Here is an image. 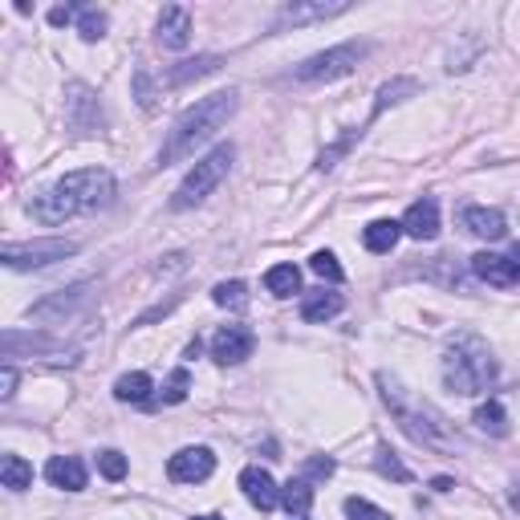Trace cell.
Here are the masks:
<instances>
[{"instance_id": "6da1fadb", "label": "cell", "mask_w": 520, "mask_h": 520, "mask_svg": "<svg viewBox=\"0 0 520 520\" xmlns=\"http://www.w3.org/2000/svg\"><path fill=\"white\" fill-rule=\"evenodd\" d=\"M115 199V179L106 171H69L65 179H57L49 192H41L33 199L29 212L37 215L41 224H62L69 215L82 212H98Z\"/></svg>"}, {"instance_id": "7a4b0ae2", "label": "cell", "mask_w": 520, "mask_h": 520, "mask_svg": "<svg viewBox=\"0 0 520 520\" xmlns=\"http://www.w3.org/2000/svg\"><path fill=\"white\" fill-rule=\"evenodd\" d=\"M232 115H236V94H232V90H220V94L199 98L195 106H187L184 115L175 118V126H171L167 143H163V151H159V163H163V167H171V163L192 159L195 146H204Z\"/></svg>"}, {"instance_id": "3957f363", "label": "cell", "mask_w": 520, "mask_h": 520, "mask_svg": "<svg viewBox=\"0 0 520 520\" xmlns=\"http://www.w3.org/2000/svg\"><path fill=\"white\" fill-rule=\"evenodd\" d=\"M378 386H383L386 406L395 411V419L403 423V431L411 439H419V444H427V447H452L455 444L452 423H447V415L439 411V406H431L427 398L411 395V390L403 383H395L390 375H378Z\"/></svg>"}, {"instance_id": "277c9868", "label": "cell", "mask_w": 520, "mask_h": 520, "mask_svg": "<svg viewBox=\"0 0 520 520\" xmlns=\"http://www.w3.org/2000/svg\"><path fill=\"white\" fill-rule=\"evenodd\" d=\"M444 383L455 395H484V390H492V383H496V358H492V350L475 334L452 337V345L444 354Z\"/></svg>"}, {"instance_id": "5b68a950", "label": "cell", "mask_w": 520, "mask_h": 520, "mask_svg": "<svg viewBox=\"0 0 520 520\" xmlns=\"http://www.w3.org/2000/svg\"><path fill=\"white\" fill-rule=\"evenodd\" d=\"M232 159H236V146H232V143H224V146H215L212 155H204V159H199L195 167L184 175V184H179V192H175V199H171V207H175V212H184V207L204 204V199L212 195L224 179H228Z\"/></svg>"}, {"instance_id": "8992f818", "label": "cell", "mask_w": 520, "mask_h": 520, "mask_svg": "<svg viewBox=\"0 0 520 520\" xmlns=\"http://www.w3.org/2000/svg\"><path fill=\"white\" fill-rule=\"evenodd\" d=\"M362 57H366V45H358V41L337 45V49H325V54L309 57V62L297 69V82H334V77L354 74Z\"/></svg>"}, {"instance_id": "52a82bcc", "label": "cell", "mask_w": 520, "mask_h": 520, "mask_svg": "<svg viewBox=\"0 0 520 520\" xmlns=\"http://www.w3.org/2000/svg\"><path fill=\"white\" fill-rule=\"evenodd\" d=\"M74 253H77L74 240L49 236V240H29V245H5L0 260H5L8 268H45V265H54V260H65Z\"/></svg>"}, {"instance_id": "ba28073f", "label": "cell", "mask_w": 520, "mask_h": 520, "mask_svg": "<svg viewBox=\"0 0 520 520\" xmlns=\"http://www.w3.org/2000/svg\"><path fill=\"white\" fill-rule=\"evenodd\" d=\"M253 350H256V337H253V329H245V325H224L220 334L212 337V358L220 362V366H236V362L253 358Z\"/></svg>"}, {"instance_id": "9c48e42d", "label": "cell", "mask_w": 520, "mask_h": 520, "mask_svg": "<svg viewBox=\"0 0 520 520\" xmlns=\"http://www.w3.org/2000/svg\"><path fill=\"white\" fill-rule=\"evenodd\" d=\"M212 472H215V455L207 452V447H184V452H175L167 464V475L175 484H199Z\"/></svg>"}, {"instance_id": "30bf717a", "label": "cell", "mask_w": 520, "mask_h": 520, "mask_svg": "<svg viewBox=\"0 0 520 520\" xmlns=\"http://www.w3.org/2000/svg\"><path fill=\"white\" fill-rule=\"evenodd\" d=\"M240 488H245L248 505L260 508V513H273V508L281 505V488L273 484V475H268L265 467H245V472H240Z\"/></svg>"}, {"instance_id": "8fae6325", "label": "cell", "mask_w": 520, "mask_h": 520, "mask_svg": "<svg viewBox=\"0 0 520 520\" xmlns=\"http://www.w3.org/2000/svg\"><path fill=\"white\" fill-rule=\"evenodd\" d=\"M350 13V5L345 0H334V5H325V0H317V5H285L281 16H276V29H297V25H314V21H329V16H342Z\"/></svg>"}, {"instance_id": "7c38bea8", "label": "cell", "mask_w": 520, "mask_h": 520, "mask_svg": "<svg viewBox=\"0 0 520 520\" xmlns=\"http://www.w3.org/2000/svg\"><path fill=\"white\" fill-rule=\"evenodd\" d=\"M159 41L167 49H187V41H192V13L184 5H167L159 13Z\"/></svg>"}, {"instance_id": "4fadbf2b", "label": "cell", "mask_w": 520, "mask_h": 520, "mask_svg": "<svg viewBox=\"0 0 520 520\" xmlns=\"http://www.w3.org/2000/svg\"><path fill=\"white\" fill-rule=\"evenodd\" d=\"M403 232L406 236H415V240H435L439 236V204L435 199H419V204L406 207Z\"/></svg>"}, {"instance_id": "5bb4252c", "label": "cell", "mask_w": 520, "mask_h": 520, "mask_svg": "<svg viewBox=\"0 0 520 520\" xmlns=\"http://www.w3.org/2000/svg\"><path fill=\"white\" fill-rule=\"evenodd\" d=\"M472 273L480 276V281L496 285V289H513V285L520 281L516 268H513V260H508V256H496V253H475V256H472Z\"/></svg>"}, {"instance_id": "9a60e30c", "label": "cell", "mask_w": 520, "mask_h": 520, "mask_svg": "<svg viewBox=\"0 0 520 520\" xmlns=\"http://www.w3.org/2000/svg\"><path fill=\"white\" fill-rule=\"evenodd\" d=\"M45 475L54 488H65V492H82L85 488V467L77 455H54L45 464Z\"/></svg>"}, {"instance_id": "2e32d148", "label": "cell", "mask_w": 520, "mask_h": 520, "mask_svg": "<svg viewBox=\"0 0 520 520\" xmlns=\"http://www.w3.org/2000/svg\"><path fill=\"white\" fill-rule=\"evenodd\" d=\"M464 228L480 240H500L508 232V224H505V212H496V207H467Z\"/></svg>"}, {"instance_id": "e0dca14e", "label": "cell", "mask_w": 520, "mask_h": 520, "mask_svg": "<svg viewBox=\"0 0 520 520\" xmlns=\"http://www.w3.org/2000/svg\"><path fill=\"white\" fill-rule=\"evenodd\" d=\"M337 314H342V297H337V293L314 289L301 297V317H305V322H329V317H337Z\"/></svg>"}, {"instance_id": "ac0fdd59", "label": "cell", "mask_w": 520, "mask_h": 520, "mask_svg": "<svg viewBox=\"0 0 520 520\" xmlns=\"http://www.w3.org/2000/svg\"><path fill=\"white\" fill-rule=\"evenodd\" d=\"M281 505H285V513H289L293 520H305L309 516V508H314V484L301 475V480H289L281 488Z\"/></svg>"}, {"instance_id": "d6986e66", "label": "cell", "mask_w": 520, "mask_h": 520, "mask_svg": "<svg viewBox=\"0 0 520 520\" xmlns=\"http://www.w3.org/2000/svg\"><path fill=\"white\" fill-rule=\"evenodd\" d=\"M398 236H403V224L375 220V224H366V232H362V245H366L370 253H390V248L398 245Z\"/></svg>"}, {"instance_id": "ffe728a7", "label": "cell", "mask_w": 520, "mask_h": 520, "mask_svg": "<svg viewBox=\"0 0 520 520\" xmlns=\"http://www.w3.org/2000/svg\"><path fill=\"white\" fill-rule=\"evenodd\" d=\"M265 289L273 293V297H293V293H301V273L297 265H273L265 273Z\"/></svg>"}, {"instance_id": "44dd1931", "label": "cell", "mask_w": 520, "mask_h": 520, "mask_svg": "<svg viewBox=\"0 0 520 520\" xmlns=\"http://www.w3.org/2000/svg\"><path fill=\"white\" fill-rule=\"evenodd\" d=\"M151 390H155L151 375L135 370V375H123L115 383V398H118V403H146V398H151Z\"/></svg>"}, {"instance_id": "7402d4cb", "label": "cell", "mask_w": 520, "mask_h": 520, "mask_svg": "<svg viewBox=\"0 0 520 520\" xmlns=\"http://www.w3.org/2000/svg\"><path fill=\"white\" fill-rule=\"evenodd\" d=\"M475 427H480L484 435L505 439V435H508V415H505V406H500L496 398H488V403L475 411Z\"/></svg>"}, {"instance_id": "603a6c76", "label": "cell", "mask_w": 520, "mask_h": 520, "mask_svg": "<svg viewBox=\"0 0 520 520\" xmlns=\"http://www.w3.org/2000/svg\"><path fill=\"white\" fill-rule=\"evenodd\" d=\"M90 297V285H77V289H65V297H54V301H41L33 314L37 317H57V314H69L74 305H82V301Z\"/></svg>"}, {"instance_id": "cb8c5ba5", "label": "cell", "mask_w": 520, "mask_h": 520, "mask_svg": "<svg viewBox=\"0 0 520 520\" xmlns=\"http://www.w3.org/2000/svg\"><path fill=\"white\" fill-rule=\"evenodd\" d=\"M0 480H5V488L25 492L33 484V467L25 464L21 455H5V464H0Z\"/></svg>"}, {"instance_id": "d4e9b609", "label": "cell", "mask_w": 520, "mask_h": 520, "mask_svg": "<svg viewBox=\"0 0 520 520\" xmlns=\"http://www.w3.org/2000/svg\"><path fill=\"white\" fill-rule=\"evenodd\" d=\"M406 94H419V82L415 77H395V82H386L383 90H378V102H375V115H383L386 106H395V102H403Z\"/></svg>"}, {"instance_id": "484cf974", "label": "cell", "mask_w": 520, "mask_h": 520, "mask_svg": "<svg viewBox=\"0 0 520 520\" xmlns=\"http://www.w3.org/2000/svg\"><path fill=\"white\" fill-rule=\"evenodd\" d=\"M215 65H220V57H195V62H184V69H171L167 74V85H184V82H192V77H204V74H212Z\"/></svg>"}, {"instance_id": "4316f807", "label": "cell", "mask_w": 520, "mask_h": 520, "mask_svg": "<svg viewBox=\"0 0 520 520\" xmlns=\"http://www.w3.org/2000/svg\"><path fill=\"white\" fill-rule=\"evenodd\" d=\"M212 301L215 305H224V309H240L248 301V289L240 281H224V285H215L212 289Z\"/></svg>"}, {"instance_id": "83f0119b", "label": "cell", "mask_w": 520, "mask_h": 520, "mask_svg": "<svg viewBox=\"0 0 520 520\" xmlns=\"http://www.w3.org/2000/svg\"><path fill=\"white\" fill-rule=\"evenodd\" d=\"M309 268H314V273L322 276V281H329V285H342V281H345V273H342V265H337L334 253H314Z\"/></svg>"}, {"instance_id": "f1b7e54d", "label": "cell", "mask_w": 520, "mask_h": 520, "mask_svg": "<svg viewBox=\"0 0 520 520\" xmlns=\"http://www.w3.org/2000/svg\"><path fill=\"white\" fill-rule=\"evenodd\" d=\"M77 33H82L85 41L106 37V13H98V8H85V13L77 16Z\"/></svg>"}, {"instance_id": "f546056e", "label": "cell", "mask_w": 520, "mask_h": 520, "mask_svg": "<svg viewBox=\"0 0 520 520\" xmlns=\"http://www.w3.org/2000/svg\"><path fill=\"white\" fill-rule=\"evenodd\" d=\"M378 472L390 475V480H398V484H411V467L398 464V455L390 452V447H378Z\"/></svg>"}, {"instance_id": "4dcf8cb0", "label": "cell", "mask_w": 520, "mask_h": 520, "mask_svg": "<svg viewBox=\"0 0 520 520\" xmlns=\"http://www.w3.org/2000/svg\"><path fill=\"white\" fill-rule=\"evenodd\" d=\"M187 386H192V375H187L184 366L171 370L167 386H163V403H184V398H187Z\"/></svg>"}, {"instance_id": "1f68e13d", "label": "cell", "mask_w": 520, "mask_h": 520, "mask_svg": "<svg viewBox=\"0 0 520 520\" xmlns=\"http://www.w3.org/2000/svg\"><path fill=\"white\" fill-rule=\"evenodd\" d=\"M345 516H350V520H390V513L375 508L370 500H362V496H350V500H345Z\"/></svg>"}, {"instance_id": "d6a6232c", "label": "cell", "mask_w": 520, "mask_h": 520, "mask_svg": "<svg viewBox=\"0 0 520 520\" xmlns=\"http://www.w3.org/2000/svg\"><path fill=\"white\" fill-rule=\"evenodd\" d=\"M98 467H102V475H106V480H123V475H126V455L123 452H102L98 455Z\"/></svg>"}, {"instance_id": "836d02e7", "label": "cell", "mask_w": 520, "mask_h": 520, "mask_svg": "<svg viewBox=\"0 0 520 520\" xmlns=\"http://www.w3.org/2000/svg\"><path fill=\"white\" fill-rule=\"evenodd\" d=\"M329 475H334V459H309V464H305V480L309 484H314V480H329Z\"/></svg>"}, {"instance_id": "e575fe53", "label": "cell", "mask_w": 520, "mask_h": 520, "mask_svg": "<svg viewBox=\"0 0 520 520\" xmlns=\"http://www.w3.org/2000/svg\"><path fill=\"white\" fill-rule=\"evenodd\" d=\"M0 395H5V398L16 395V370H13V362H5V370H0Z\"/></svg>"}, {"instance_id": "d590c367", "label": "cell", "mask_w": 520, "mask_h": 520, "mask_svg": "<svg viewBox=\"0 0 520 520\" xmlns=\"http://www.w3.org/2000/svg\"><path fill=\"white\" fill-rule=\"evenodd\" d=\"M69 21H74V8H69V5L49 8V25H54V29H62V25H69Z\"/></svg>"}, {"instance_id": "8d00e7d4", "label": "cell", "mask_w": 520, "mask_h": 520, "mask_svg": "<svg viewBox=\"0 0 520 520\" xmlns=\"http://www.w3.org/2000/svg\"><path fill=\"white\" fill-rule=\"evenodd\" d=\"M508 260H513V268H516V276H520V245H513V253H508Z\"/></svg>"}, {"instance_id": "74e56055", "label": "cell", "mask_w": 520, "mask_h": 520, "mask_svg": "<svg viewBox=\"0 0 520 520\" xmlns=\"http://www.w3.org/2000/svg\"><path fill=\"white\" fill-rule=\"evenodd\" d=\"M513 505L520 508V484H516V492H513Z\"/></svg>"}, {"instance_id": "f35d334b", "label": "cell", "mask_w": 520, "mask_h": 520, "mask_svg": "<svg viewBox=\"0 0 520 520\" xmlns=\"http://www.w3.org/2000/svg\"><path fill=\"white\" fill-rule=\"evenodd\" d=\"M195 520H220V516H195Z\"/></svg>"}]
</instances>
